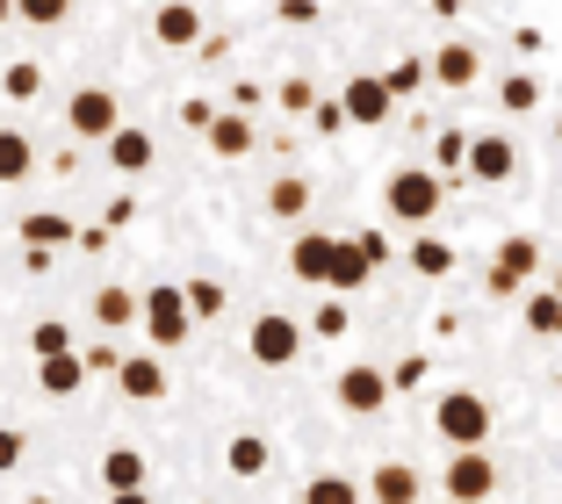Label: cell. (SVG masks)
Returning <instances> with one entry per match:
<instances>
[{"instance_id": "obj_35", "label": "cell", "mask_w": 562, "mask_h": 504, "mask_svg": "<svg viewBox=\"0 0 562 504\" xmlns=\"http://www.w3.org/2000/svg\"><path fill=\"white\" fill-rule=\"evenodd\" d=\"M66 346H80L66 317H36V325H30V354L36 360H44V354H66Z\"/></svg>"}, {"instance_id": "obj_39", "label": "cell", "mask_w": 562, "mask_h": 504, "mask_svg": "<svg viewBox=\"0 0 562 504\" xmlns=\"http://www.w3.org/2000/svg\"><path fill=\"white\" fill-rule=\"evenodd\" d=\"M317 109V87L311 80H281V115H311Z\"/></svg>"}, {"instance_id": "obj_18", "label": "cell", "mask_w": 562, "mask_h": 504, "mask_svg": "<svg viewBox=\"0 0 562 504\" xmlns=\"http://www.w3.org/2000/svg\"><path fill=\"white\" fill-rule=\"evenodd\" d=\"M15 238L22 245H44V253H66V245L80 238V224H72L66 210H22L15 216Z\"/></svg>"}, {"instance_id": "obj_19", "label": "cell", "mask_w": 562, "mask_h": 504, "mask_svg": "<svg viewBox=\"0 0 562 504\" xmlns=\"http://www.w3.org/2000/svg\"><path fill=\"white\" fill-rule=\"evenodd\" d=\"M267 469H274V447H267V433H232V439H224V475H238V483H260Z\"/></svg>"}, {"instance_id": "obj_44", "label": "cell", "mask_w": 562, "mask_h": 504, "mask_svg": "<svg viewBox=\"0 0 562 504\" xmlns=\"http://www.w3.org/2000/svg\"><path fill=\"white\" fill-rule=\"evenodd\" d=\"M274 15H281V22H289V30H311V22H317V15H325V8H317V0H281Z\"/></svg>"}, {"instance_id": "obj_4", "label": "cell", "mask_w": 562, "mask_h": 504, "mask_svg": "<svg viewBox=\"0 0 562 504\" xmlns=\"http://www.w3.org/2000/svg\"><path fill=\"white\" fill-rule=\"evenodd\" d=\"M440 490H447V504H491L497 497V461H491V447H447Z\"/></svg>"}, {"instance_id": "obj_15", "label": "cell", "mask_w": 562, "mask_h": 504, "mask_svg": "<svg viewBox=\"0 0 562 504\" xmlns=\"http://www.w3.org/2000/svg\"><path fill=\"white\" fill-rule=\"evenodd\" d=\"M36 390H44L50 404H72V396L87 390V360H80V346H66V354H44V360H36Z\"/></svg>"}, {"instance_id": "obj_47", "label": "cell", "mask_w": 562, "mask_h": 504, "mask_svg": "<svg viewBox=\"0 0 562 504\" xmlns=\"http://www.w3.org/2000/svg\"><path fill=\"white\" fill-rule=\"evenodd\" d=\"M260 101H267V94H260V80H238V87H232V109H246V115H252Z\"/></svg>"}, {"instance_id": "obj_38", "label": "cell", "mask_w": 562, "mask_h": 504, "mask_svg": "<svg viewBox=\"0 0 562 504\" xmlns=\"http://www.w3.org/2000/svg\"><path fill=\"white\" fill-rule=\"evenodd\" d=\"M353 245H361V253H368V267H375V275H382V267H390V260H397V245H390V231H353Z\"/></svg>"}, {"instance_id": "obj_16", "label": "cell", "mask_w": 562, "mask_h": 504, "mask_svg": "<svg viewBox=\"0 0 562 504\" xmlns=\"http://www.w3.org/2000/svg\"><path fill=\"white\" fill-rule=\"evenodd\" d=\"M116 390L131 396V404H166V360L159 354H123Z\"/></svg>"}, {"instance_id": "obj_25", "label": "cell", "mask_w": 562, "mask_h": 504, "mask_svg": "<svg viewBox=\"0 0 562 504\" xmlns=\"http://www.w3.org/2000/svg\"><path fill=\"white\" fill-rule=\"evenodd\" d=\"M382 80H390V94H397V109L404 101H418L432 87V66H426V51H404L397 66H382Z\"/></svg>"}, {"instance_id": "obj_41", "label": "cell", "mask_w": 562, "mask_h": 504, "mask_svg": "<svg viewBox=\"0 0 562 504\" xmlns=\"http://www.w3.org/2000/svg\"><path fill=\"white\" fill-rule=\"evenodd\" d=\"M311 131L317 137H339V131H353V123H347V109H339V101H317V109H311Z\"/></svg>"}, {"instance_id": "obj_37", "label": "cell", "mask_w": 562, "mask_h": 504, "mask_svg": "<svg viewBox=\"0 0 562 504\" xmlns=\"http://www.w3.org/2000/svg\"><path fill=\"white\" fill-rule=\"evenodd\" d=\"M80 360H87V382H94V374H109V382H116V368H123V346H116V332H101L94 346H80Z\"/></svg>"}, {"instance_id": "obj_9", "label": "cell", "mask_w": 562, "mask_h": 504, "mask_svg": "<svg viewBox=\"0 0 562 504\" xmlns=\"http://www.w3.org/2000/svg\"><path fill=\"white\" fill-rule=\"evenodd\" d=\"M519 173H527V159H519V145L505 131H476V137H469L462 180H476V188H505V180H519Z\"/></svg>"}, {"instance_id": "obj_12", "label": "cell", "mask_w": 562, "mask_h": 504, "mask_svg": "<svg viewBox=\"0 0 562 504\" xmlns=\"http://www.w3.org/2000/svg\"><path fill=\"white\" fill-rule=\"evenodd\" d=\"M331 253H339V231H296V238H289V275H296L303 289H325Z\"/></svg>"}, {"instance_id": "obj_52", "label": "cell", "mask_w": 562, "mask_h": 504, "mask_svg": "<svg viewBox=\"0 0 562 504\" xmlns=\"http://www.w3.org/2000/svg\"><path fill=\"white\" fill-rule=\"evenodd\" d=\"M0 22H15V0H0Z\"/></svg>"}, {"instance_id": "obj_50", "label": "cell", "mask_w": 562, "mask_h": 504, "mask_svg": "<svg viewBox=\"0 0 562 504\" xmlns=\"http://www.w3.org/2000/svg\"><path fill=\"white\" fill-rule=\"evenodd\" d=\"M426 8H432V15H440V22H454V15H462V8H469V0H426Z\"/></svg>"}, {"instance_id": "obj_48", "label": "cell", "mask_w": 562, "mask_h": 504, "mask_svg": "<svg viewBox=\"0 0 562 504\" xmlns=\"http://www.w3.org/2000/svg\"><path fill=\"white\" fill-rule=\"evenodd\" d=\"M109 238H116V231H109V224H94V231H80L72 245H80V253H109Z\"/></svg>"}, {"instance_id": "obj_22", "label": "cell", "mask_w": 562, "mask_h": 504, "mask_svg": "<svg viewBox=\"0 0 562 504\" xmlns=\"http://www.w3.org/2000/svg\"><path fill=\"white\" fill-rule=\"evenodd\" d=\"M418 469L412 461H375V475H368V497L375 504H418Z\"/></svg>"}, {"instance_id": "obj_17", "label": "cell", "mask_w": 562, "mask_h": 504, "mask_svg": "<svg viewBox=\"0 0 562 504\" xmlns=\"http://www.w3.org/2000/svg\"><path fill=\"white\" fill-rule=\"evenodd\" d=\"M311 202H317L311 173H274V180H267V216H274V224H303Z\"/></svg>"}, {"instance_id": "obj_10", "label": "cell", "mask_w": 562, "mask_h": 504, "mask_svg": "<svg viewBox=\"0 0 562 504\" xmlns=\"http://www.w3.org/2000/svg\"><path fill=\"white\" fill-rule=\"evenodd\" d=\"M339 109H347L353 131H375V123H390V115H397V94H390V80H382V72H353V80L339 87Z\"/></svg>"}, {"instance_id": "obj_34", "label": "cell", "mask_w": 562, "mask_h": 504, "mask_svg": "<svg viewBox=\"0 0 562 504\" xmlns=\"http://www.w3.org/2000/svg\"><path fill=\"white\" fill-rule=\"evenodd\" d=\"M181 289H188V310H195V325H210V317H224V303H232V289H224V281H210V275L181 281Z\"/></svg>"}, {"instance_id": "obj_11", "label": "cell", "mask_w": 562, "mask_h": 504, "mask_svg": "<svg viewBox=\"0 0 562 504\" xmlns=\"http://www.w3.org/2000/svg\"><path fill=\"white\" fill-rule=\"evenodd\" d=\"M426 66H432V87H447V94H469V87L483 80V51L469 44V36H447L440 51H426Z\"/></svg>"}, {"instance_id": "obj_42", "label": "cell", "mask_w": 562, "mask_h": 504, "mask_svg": "<svg viewBox=\"0 0 562 504\" xmlns=\"http://www.w3.org/2000/svg\"><path fill=\"white\" fill-rule=\"evenodd\" d=\"M426 374H432V360H426V354H404V360H397V374H390V390H418Z\"/></svg>"}, {"instance_id": "obj_28", "label": "cell", "mask_w": 562, "mask_h": 504, "mask_svg": "<svg viewBox=\"0 0 562 504\" xmlns=\"http://www.w3.org/2000/svg\"><path fill=\"white\" fill-rule=\"evenodd\" d=\"M303 332H311V339H325V346H339L353 332V310H347V295H331L325 289V303L311 310V317H303Z\"/></svg>"}, {"instance_id": "obj_40", "label": "cell", "mask_w": 562, "mask_h": 504, "mask_svg": "<svg viewBox=\"0 0 562 504\" xmlns=\"http://www.w3.org/2000/svg\"><path fill=\"white\" fill-rule=\"evenodd\" d=\"M22 455H30V433H22V425H0V475L22 469Z\"/></svg>"}, {"instance_id": "obj_53", "label": "cell", "mask_w": 562, "mask_h": 504, "mask_svg": "<svg viewBox=\"0 0 562 504\" xmlns=\"http://www.w3.org/2000/svg\"><path fill=\"white\" fill-rule=\"evenodd\" d=\"M22 504H58V497H44V490H36V497H22Z\"/></svg>"}, {"instance_id": "obj_23", "label": "cell", "mask_w": 562, "mask_h": 504, "mask_svg": "<svg viewBox=\"0 0 562 504\" xmlns=\"http://www.w3.org/2000/svg\"><path fill=\"white\" fill-rule=\"evenodd\" d=\"M404 267H412L418 281H447V275H454V245H447L440 231H418L412 253H404Z\"/></svg>"}, {"instance_id": "obj_20", "label": "cell", "mask_w": 562, "mask_h": 504, "mask_svg": "<svg viewBox=\"0 0 562 504\" xmlns=\"http://www.w3.org/2000/svg\"><path fill=\"white\" fill-rule=\"evenodd\" d=\"M368 281H375L368 253L353 245V231H339V253H331V275H325V289H331V295H361Z\"/></svg>"}, {"instance_id": "obj_13", "label": "cell", "mask_w": 562, "mask_h": 504, "mask_svg": "<svg viewBox=\"0 0 562 504\" xmlns=\"http://www.w3.org/2000/svg\"><path fill=\"white\" fill-rule=\"evenodd\" d=\"M202 145H210L216 159H252V152H260V123H252L246 109H216V123L202 131Z\"/></svg>"}, {"instance_id": "obj_55", "label": "cell", "mask_w": 562, "mask_h": 504, "mask_svg": "<svg viewBox=\"0 0 562 504\" xmlns=\"http://www.w3.org/2000/svg\"><path fill=\"white\" fill-rule=\"evenodd\" d=\"M555 145H562V115H555Z\"/></svg>"}, {"instance_id": "obj_33", "label": "cell", "mask_w": 562, "mask_h": 504, "mask_svg": "<svg viewBox=\"0 0 562 504\" xmlns=\"http://www.w3.org/2000/svg\"><path fill=\"white\" fill-rule=\"evenodd\" d=\"M0 94L8 101H36L44 94V58H8V66H0Z\"/></svg>"}, {"instance_id": "obj_7", "label": "cell", "mask_w": 562, "mask_h": 504, "mask_svg": "<svg viewBox=\"0 0 562 504\" xmlns=\"http://www.w3.org/2000/svg\"><path fill=\"white\" fill-rule=\"evenodd\" d=\"M116 123H123V101L109 94V87H72V94H66V131H72V145H109V137H116Z\"/></svg>"}, {"instance_id": "obj_54", "label": "cell", "mask_w": 562, "mask_h": 504, "mask_svg": "<svg viewBox=\"0 0 562 504\" xmlns=\"http://www.w3.org/2000/svg\"><path fill=\"white\" fill-rule=\"evenodd\" d=\"M548 289H555V295H562V260H555V281H548Z\"/></svg>"}, {"instance_id": "obj_43", "label": "cell", "mask_w": 562, "mask_h": 504, "mask_svg": "<svg viewBox=\"0 0 562 504\" xmlns=\"http://www.w3.org/2000/svg\"><path fill=\"white\" fill-rule=\"evenodd\" d=\"M210 123H216V101L188 94V101H181V131H195V137H202V131H210Z\"/></svg>"}, {"instance_id": "obj_14", "label": "cell", "mask_w": 562, "mask_h": 504, "mask_svg": "<svg viewBox=\"0 0 562 504\" xmlns=\"http://www.w3.org/2000/svg\"><path fill=\"white\" fill-rule=\"evenodd\" d=\"M151 36H159L166 51H195L210 30H202V8H195V0H159V8H151Z\"/></svg>"}, {"instance_id": "obj_27", "label": "cell", "mask_w": 562, "mask_h": 504, "mask_svg": "<svg viewBox=\"0 0 562 504\" xmlns=\"http://www.w3.org/2000/svg\"><path fill=\"white\" fill-rule=\"evenodd\" d=\"M519 325H527L533 339H562V295H555V289H527V303H519Z\"/></svg>"}, {"instance_id": "obj_3", "label": "cell", "mask_w": 562, "mask_h": 504, "mask_svg": "<svg viewBox=\"0 0 562 504\" xmlns=\"http://www.w3.org/2000/svg\"><path fill=\"white\" fill-rule=\"evenodd\" d=\"M533 275H541V238H533V231H505L491 267H483V289H491L497 303H513V295H527Z\"/></svg>"}, {"instance_id": "obj_30", "label": "cell", "mask_w": 562, "mask_h": 504, "mask_svg": "<svg viewBox=\"0 0 562 504\" xmlns=\"http://www.w3.org/2000/svg\"><path fill=\"white\" fill-rule=\"evenodd\" d=\"M469 137H476V131H462V123L432 131V173H440V180H462V166H469Z\"/></svg>"}, {"instance_id": "obj_2", "label": "cell", "mask_w": 562, "mask_h": 504, "mask_svg": "<svg viewBox=\"0 0 562 504\" xmlns=\"http://www.w3.org/2000/svg\"><path fill=\"white\" fill-rule=\"evenodd\" d=\"M137 332H145L151 346H188V332H195V310H188V289L181 281H159V289L137 295Z\"/></svg>"}, {"instance_id": "obj_21", "label": "cell", "mask_w": 562, "mask_h": 504, "mask_svg": "<svg viewBox=\"0 0 562 504\" xmlns=\"http://www.w3.org/2000/svg\"><path fill=\"white\" fill-rule=\"evenodd\" d=\"M109 173H151V131H137V123H116V137H109Z\"/></svg>"}, {"instance_id": "obj_6", "label": "cell", "mask_w": 562, "mask_h": 504, "mask_svg": "<svg viewBox=\"0 0 562 504\" xmlns=\"http://www.w3.org/2000/svg\"><path fill=\"white\" fill-rule=\"evenodd\" d=\"M390 368H375V360H347V368L331 374V404L353 411V418H375V411H390Z\"/></svg>"}, {"instance_id": "obj_49", "label": "cell", "mask_w": 562, "mask_h": 504, "mask_svg": "<svg viewBox=\"0 0 562 504\" xmlns=\"http://www.w3.org/2000/svg\"><path fill=\"white\" fill-rule=\"evenodd\" d=\"M541 44H548V36L533 30V22H519V30H513V51H527V58H533V51H541Z\"/></svg>"}, {"instance_id": "obj_36", "label": "cell", "mask_w": 562, "mask_h": 504, "mask_svg": "<svg viewBox=\"0 0 562 504\" xmlns=\"http://www.w3.org/2000/svg\"><path fill=\"white\" fill-rule=\"evenodd\" d=\"M15 22H30V30H58V22H72V0H15Z\"/></svg>"}, {"instance_id": "obj_46", "label": "cell", "mask_w": 562, "mask_h": 504, "mask_svg": "<svg viewBox=\"0 0 562 504\" xmlns=\"http://www.w3.org/2000/svg\"><path fill=\"white\" fill-rule=\"evenodd\" d=\"M195 58H202V66H224V58H232V36H202Z\"/></svg>"}, {"instance_id": "obj_45", "label": "cell", "mask_w": 562, "mask_h": 504, "mask_svg": "<svg viewBox=\"0 0 562 504\" xmlns=\"http://www.w3.org/2000/svg\"><path fill=\"white\" fill-rule=\"evenodd\" d=\"M101 224H109V231H131V224H137V202H131V195H116L109 210H101Z\"/></svg>"}, {"instance_id": "obj_51", "label": "cell", "mask_w": 562, "mask_h": 504, "mask_svg": "<svg viewBox=\"0 0 562 504\" xmlns=\"http://www.w3.org/2000/svg\"><path fill=\"white\" fill-rule=\"evenodd\" d=\"M109 504H151V497H145V490H116V497H109Z\"/></svg>"}, {"instance_id": "obj_29", "label": "cell", "mask_w": 562, "mask_h": 504, "mask_svg": "<svg viewBox=\"0 0 562 504\" xmlns=\"http://www.w3.org/2000/svg\"><path fill=\"white\" fill-rule=\"evenodd\" d=\"M101 490L116 497V490H145V455L137 447H109L101 455Z\"/></svg>"}, {"instance_id": "obj_1", "label": "cell", "mask_w": 562, "mask_h": 504, "mask_svg": "<svg viewBox=\"0 0 562 504\" xmlns=\"http://www.w3.org/2000/svg\"><path fill=\"white\" fill-rule=\"evenodd\" d=\"M382 210L397 216V224H418V231H426L432 216L447 210V180L432 173V166H397V173L382 180Z\"/></svg>"}, {"instance_id": "obj_32", "label": "cell", "mask_w": 562, "mask_h": 504, "mask_svg": "<svg viewBox=\"0 0 562 504\" xmlns=\"http://www.w3.org/2000/svg\"><path fill=\"white\" fill-rule=\"evenodd\" d=\"M541 80H533V72H505V80H497V109L505 115H541Z\"/></svg>"}, {"instance_id": "obj_8", "label": "cell", "mask_w": 562, "mask_h": 504, "mask_svg": "<svg viewBox=\"0 0 562 504\" xmlns=\"http://www.w3.org/2000/svg\"><path fill=\"white\" fill-rule=\"evenodd\" d=\"M303 339H311V332H303L289 310H260V317L246 325V354H252V368H289V360L303 354Z\"/></svg>"}, {"instance_id": "obj_31", "label": "cell", "mask_w": 562, "mask_h": 504, "mask_svg": "<svg viewBox=\"0 0 562 504\" xmlns=\"http://www.w3.org/2000/svg\"><path fill=\"white\" fill-rule=\"evenodd\" d=\"M361 497H368V490L353 483V475H339V469H317L311 483H303V497H296V504H361Z\"/></svg>"}, {"instance_id": "obj_26", "label": "cell", "mask_w": 562, "mask_h": 504, "mask_svg": "<svg viewBox=\"0 0 562 504\" xmlns=\"http://www.w3.org/2000/svg\"><path fill=\"white\" fill-rule=\"evenodd\" d=\"M94 325L101 332H131L137 325V289H116V281H109V289H94Z\"/></svg>"}, {"instance_id": "obj_5", "label": "cell", "mask_w": 562, "mask_h": 504, "mask_svg": "<svg viewBox=\"0 0 562 504\" xmlns=\"http://www.w3.org/2000/svg\"><path fill=\"white\" fill-rule=\"evenodd\" d=\"M432 433H440L447 447H491V404H483L476 390H447L440 404H432Z\"/></svg>"}, {"instance_id": "obj_24", "label": "cell", "mask_w": 562, "mask_h": 504, "mask_svg": "<svg viewBox=\"0 0 562 504\" xmlns=\"http://www.w3.org/2000/svg\"><path fill=\"white\" fill-rule=\"evenodd\" d=\"M36 173V145L30 131H15V123H0V188H15V180Z\"/></svg>"}]
</instances>
